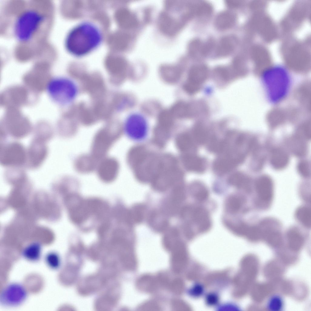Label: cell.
<instances>
[{
  "mask_svg": "<svg viewBox=\"0 0 311 311\" xmlns=\"http://www.w3.org/2000/svg\"><path fill=\"white\" fill-rule=\"evenodd\" d=\"M98 27L91 22H81L68 32L65 40L67 50L77 57L85 56L97 49L102 40Z\"/></svg>",
  "mask_w": 311,
  "mask_h": 311,
  "instance_id": "obj_1",
  "label": "cell"
},
{
  "mask_svg": "<svg viewBox=\"0 0 311 311\" xmlns=\"http://www.w3.org/2000/svg\"><path fill=\"white\" fill-rule=\"evenodd\" d=\"M261 77L267 98L271 103L277 104L285 98L290 89L291 80L285 69H270L265 71Z\"/></svg>",
  "mask_w": 311,
  "mask_h": 311,
  "instance_id": "obj_2",
  "label": "cell"
},
{
  "mask_svg": "<svg viewBox=\"0 0 311 311\" xmlns=\"http://www.w3.org/2000/svg\"><path fill=\"white\" fill-rule=\"evenodd\" d=\"M46 93L49 98L56 105L66 107L72 104L79 92L78 85L72 78L65 76L54 77L48 82Z\"/></svg>",
  "mask_w": 311,
  "mask_h": 311,
  "instance_id": "obj_3",
  "label": "cell"
},
{
  "mask_svg": "<svg viewBox=\"0 0 311 311\" xmlns=\"http://www.w3.org/2000/svg\"><path fill=\"white\" fill-rule=\"evenodd\" d=\"M43 18L41 14L33 10L23 12L15 23L14 32L17 39L22 42L30 40L37 31Z\"/></svg>",
  "mask_w": 311,
  "mask_h": 311,
  "instance_id": "obj_4",
  "label": "cell"
},
{
  "mask_svg": "<svg viewBox=\"0 0 311 311\" xmlns=\"http://www.w3.org/2000/svg\"><path fill=\"white\" fill-rule=\"evenodd\" d=\"M27 149L21 143L14 141L2 142L0 148V163L7 168L22 167L26 165Z\"/></svg>",
  "mask_w": 311,
  "mask_h": 311,
  "instance_id": "obj_5",
  "label": "cell"
},
{
  "mask_svg": "<svg viewBox=\"0 0 311 311\" xmlns=\"http://www.w3.org/2000/svg\"><path fill=\"white\" fill-rule=\"evenodd\" d=\"M121 132L117 128H107L99 131L94 137L91 154L99 161L104 158L119 138Z\"/></svg>",
  "mask_w": 311,
  "mask_h": 311,
  "instance_id": "obj_6",
  "label": "cell"
},
{
  "mask_svg": "<svg viewBox=\"0 0 311 311\" xmlns=\"http://www.w3.org/2000/svg\"><path fill=\"white\" fill-rule=\"evenodd\" d=\"M123 129L127 137L135 142H140L147 138L149 131L148 120L142 114L134 112L125 118Z\"/></svg>",
  "mask_w": 311,
  "mask_h": 311,
  "instance_id": "obj_7",
  "label": "cell"
},
{
  "mask_svg": "<svg viewBox=\"0 0 311 311\" xmlns=\"http://www.w3.org/2000/svg\"><path fill=\"white\" fill-rule=\"evenodd\" d=\"M71 209V217L77 225H83L90 217L96 218L97 210L92 198L83 199L76 193Z\"/></svg>",
  "mask_w": 311,
  "mask_h": 311,
  "instance_id": "obj_8",
  "label": "cell"
},
{
  "mask_svg": "<svg viewBox=\"0 0 311 311\" xmlns=\"http://www.w3.org/2000/svg\"><path fill=\"white\" fill-rule=\"evenodd\" d=\"M180 214L182 218L185 220V223L192 222L200 232H206L211 227L209 214L207 211L203 207L185 206L182 208Z\"/></svg>",
  "mask_w": 311,
  "mask_h": 311,
  "instance_id": "obj_9",
  "label": "cell"
},
{
  "mask_svg": "<svg viewBox=\"0 0 311 311\" xmlns=\"http://www.w3.org/2000/svg\"><path fill=\"white\" fill-rule=\"evenodd\" d=\"M28 293L20 283L12 282L6 285L0 294V303L3 306L15 307L23 304L26 300Z\"/></svg>",
  "mask_w": 311,
  "mask_h": 311,
  "instance_id": "obj_10",
  "label": "cell"
},
{
  "mask_svg": "<svg viewBox=\"0 0 311 311\" xmlns=\"http://www.w3.org/2000/svg\"><path fill=\"white\" fill-rule=\"evenodd\" d=\"M26 149V165L32 170L40 167L48 156L49 149L46 143L33 139Z\"/></svg>",
  "mask_w": 311,
  "mask_h": 311,
  "instance_id": "obj_11",
  "label": "cell"
},
{
  "mask_svg": "<svg viewBox=\"0 0 311 311\" xmlns=\"http://www.w3.org/2000/svg\"><path fill=\"white\" fill-rule=\"evenodd\" d=\"M98 163L97 173L99 179L107 183L114 181L116 178L119 170V164L117 159L113 157L102 158Z\"/></svg>",
  "mask_w": 311,
  "mask_h": 311,
  "instance_id": "obj_12",
  "label": "cell"
},
{
  "mask_svg": "<svg viewBox=\"0 0 311 311\" xmlns=\"http://www.w3.org/2000/svg\"><path fill=\"white\" fill-rule=\"evenodd\" d=\"M255 189L258 197L263 202H270L273 197V184L271 179L267 176H262L256 180Z\"/></svg>",
  "mask_w": 311,
  "mask_h": 311,
  "instance_id": "obj_13",
  "label": "cell"
},
{
  "mask_svg": "<svg viewBox=\"0 0 311 311\" xmlns=\"http://www.w3.org/2000/svg\"><path fill=\"white\" fill-rule=\"evenodd\" d=\"M244 158V156L242 154L236 157L227 156L220 158L215 161L213 167L217 172L225 173L235 168L243 161Z\"/></svg>",
  "mask_w": 311,
  "mask_h": 311,
  "instance_id": "obj_14",
  "label": "cell"
},
{
  "mask_svg": "<svg viewBox=\"0 0 311 311\" xmlns=\"http://www.w3.org/2000/svg\"><path fill=\"white\" fill-rule=\"evenodd\" d=\"M98 161L91 154H83L78 157L75 160L74 167L79 173L83 174L90 173L96 169Z\"/></svg>",
  "mask_w": 311,
  "mask_h": 311,
  "instance_id": "obj_15",
  "label": "cell"
},
{
  "mask_svg": "<svg viewBox=\"0 0 311 311\" xmlns=\"http://www.w3.org/2000/svg\"><path fill=\"white\" fill-rule=\"evenodd\" d=\"M158 23L162 30L169 35L175 33L180 27V24L175 19L164 13L160 15Z\"/></svg>",
  "mask_w": 311,
  "mask_h": 311,
  "instance_id": "obj_16",
  "label": "cell"
},
{
  "mask_svg": "<svg viewBox=\"0 0 311 311\" xmlns=\"http://www.w3.org/2000/svg\"><path fill=\"white\" fill-rule=\"evenodd\" d=\"M146 209L144 204L137 203L127 210L126 217L128 224L131 226L142 222L145 218Z\"/></svg>",
  "mask_w": 311,
  "mask_h": 311,
  "instance_id": "obj_17",
  "label": "cell"
},
{
  "mask_svg": "<svg viewBox=\"0 0 311 311\" xmlns=\"http://www.w3.org/2000/svg\"><path fill=\"white\" fill-rule=\"evenodd\" d=\"M42 247L38 243H33L26 246L22 252V257L30 262H35L40 259L42 255Z\"/></svg>",
  "mask_w": 311,
  "mask_h": 311,
  "instance_id": "obj_18",
  "label": "cell"
},
{
  "mask_svg": "<svg viewBox=\"0 0 311 311\" xmlns=\"http://www.w3.org/2000/svg\"><path fill=\"white\" fill-rule=\"evenodd\" d=\"M229 183L240 189L247 192L251 189V182L249 178L241 173H236L231 175L229 178Z\"/></svg>",
  "mask_w": 311,
  "mask_h": 311,
  "instance_id": "obj_19",
  "label": "cell"
},
{
  "mask_svg": "<svg viewBox=\"0 0 311 311\" xmlns=\"http://www.w3.org/2000/svg\"><path fill=\"white\" fill-rule=\"evenodd\" d=\"M207 76V70L205 66H195L190 70L189 82L200 87L205 80Z\"/></svg>",
  "mask_w": 311,
  "mask_h": 311,
  "instance_id": "obj_20",
  "label": "cell"
},
{
  "mask_svg": "<svg viewBox=\"0 0 311 311\" xmlns=\"http://www.w3.org/2000/svg\"><path fill=\"white\" fill-rule=\"evenodd\" d=\"M270 160L272 166L276 169H280L286 166L288 162L289 157L284 150L277 149L272 151Z\"/></svg>",
  "mask_w": 311,
  "mask_h": 311,
  "instance_id": "obj_21",
  "label": "cell"
},
{
  "mask_svg": "<svg viewBox=\"0 0 311 311\" xmlns=\"http://www.w3.org/2000/svg\"><path fill=\"white\" fill-rule=\"evenodd\" d=\"M158 213L153 212L150 215L149 220L150 224L158 231H165L169 228L168 222Z\"/></svg>",
  "mask_w": 311,
  "mask_h": 311,
  "instance_id": "obj_22",
  "label": "cell"
},
{
  "mask_svg": "<svg viewBox=\"0 0 311 311\" xmlns=\"http://www.w3.org/2000/svg\"><path fill=\"white\" fill-rule=\"evenodd\" d=\"M4 176L7 179L13 181H23L26 179L27 176L21 167L8 168Z\"/></svg>",
  "mask_w": 311,
  "mask_h": 311,
  "instance_id": "obj_23",
  "label": "cell"
},
{
  "mask_svg": "<svg viewBox=\"0 0 311 311\" xmlns=\"http://www.w3.org/2000/svg\"><path fill=\"white\" fill-rule=\"evenodd\" d=\"M288 145L294 154L298 156L303 155L306 151V147L301 138L299 136L294 137L287 141Z\"/></svg>",
  "mask_w": 311,
  "mask_h": 311,
  "instance_id": "obj_24",
  "label": "cell"
},
{
  "mask_svg": "<svg viewBox=\"0 0 311 311\" xmlns=\"http://www.w3.org/2000/svg\"><path fill=\"white\" fill-rule=\"evenodd\" d=\"M297 219L305 226L310 227L311 225V210L308 207L301 206L296 210V214Z\"/></svg>",
  "mask_w": 311,
  "mask_h": 311,
  "instance_id": "obj_25",
  "label": "cell"
},
{
  "mask_svg": "<svg viewBox=\"0 0 311 311\" xmlns=\"http://www.w3.org/2000/svg\"><path fill=\"white\" fill-rule=\"evenodd\" d=\"M186 163L188 168L194 172L202 173L204 170V166L201 158L195 155L188 156Z\"/></svg>",
  "mask_w": 311,
  "mask_h": 311,
  "instance_id": "obj_26",
  "label": "cell"
},
{
  "mask_svg": "<svg viewBox=\"0 0 311 311\" xmlns=\"http://www.w3.org/2000/svg\"><path fill=\"white\" fill-rule=\"evenodd\" d=\"M284 301L282 297L278 295L271 296L267 301L266 306L271 311H281L283 309Z\"/></svg>",
  "mask_w": 311,
  "mask_h": 311,
  "instance_id": "obj_27",
  "label": "cell"
},
{
  "mask_svg": "<svg viewBox=\"0 0 311 311\" xmlns=\"http://www.w3.org/2000/svg\"><path fill=\"white\" fill-rule=\"evenodd\" d=\"M44 260L47 266L52 269L57 270L60 266V258L56 252L51 251L47 253L45 256Z\"/></svg>",
  "mask_w": 311,
  "mask_h": 311,
  "instance_id": "obj_28",
  "label": "cell"
},
{
  "mask_svg": "<svg viewBox=\"0 0 311 311\" xmlns=\"http://www.w3.org/2000/svg\"><path fill=\"white\" fill-rule=\"evenodd\" d=\"M242 204V201L240 198L237 196H231L227 199L226 206L228 211L234 214L239 211Z\"/></svg>",
  "mask_w": 311,
  "mask_h": 311,
  "instance_id": "obj_29",
  "label": "cell"
},
{
  "mask_svg": "<svg viewBox=\"0 0 311 311\" xmlns=\"http://www.w3.org/2000/svg\"><path fill=\"white\" fill-rule=\"evenodd\" d=\"M193 131L194 140L198 144H203L206 142L207 139V132L202 125H196Z\"/></svg>",
  "mask_w": 311,
  "mask_h": 311,
  "instance_id": "obj_30",
  "label": "cell"
},
{
  "mask_svg": "<svg viewBox=\"0 0 311 311\" xmlns=\"http://www.w3.org/2000/svg\"><path fill=\"white\" fill-rule=\"evenodd\" d=\"M209 143V149L210 151L215 153L222 152L226 145L225 142L219 140L214 137L211 138Z\"/></svg>",
  "mask_w": 311,
  "mask_h": 311,
  "instance_id": "obj_31",
  "label": "cell"
},
{
  "mask_svg": "<svg viewBox=\"0 0 311 311\" xmlns=\"http://www.w3.org/2000/svg\"><path fill=\"white\" fill-rule=\"evenodd\" d=\"M193 197L197 201L203 202L206 200L208 196L207 190L204 187H199L196 189L193 192Z\"/></svg>",
  "mask_w": 311,
  "mask_h": 311,
  "instance_id": "obj_32",
  "label": "cell"
},
{
  "mask_svg": "<svg viewBox=\"0 0 311 311\" xmlns=\"http://www.w3.org/2000/svg\"><path fill=\"white\" fill-rule=\"evenodd\" d=\"M298 168L299 173L303 176L308 177L310 175V166L307 162L301 161L299 164Z\"/></svg>",
  "mask_w": 311,
  "mask_h": 311,
  "instance_id": "obj_33",
  "label": "cell"
}]
</instances>
